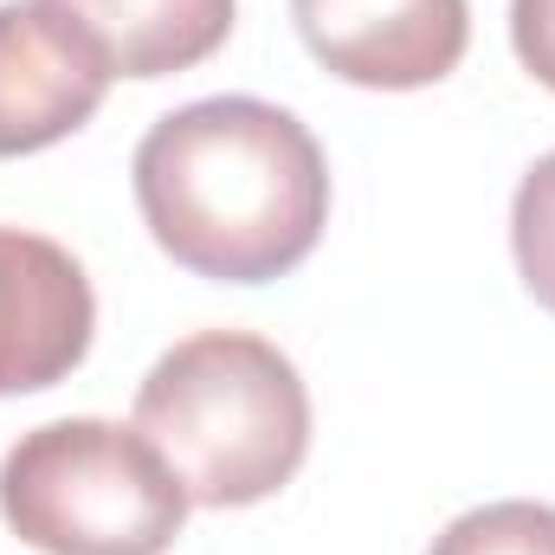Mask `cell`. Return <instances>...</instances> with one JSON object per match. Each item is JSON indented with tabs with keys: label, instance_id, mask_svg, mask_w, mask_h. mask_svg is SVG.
Wrapping results in <instances>:
<instances>
[{
	"label": "cell",
	"instance_id": "cell-1",
	"mask_svg": "<svg viewBox=\"0 0 555 555\" xmlns=\"http://www.w3.org/2000/svg\"><path fill=\"white\" fill-rule=\"evenodd\" d=\"M130 175L149 240L214 284L297 272L330 220L323 149L266 98H201L168 111L137 142Z\"/></svg>",
	"mask_w": 555,
	"mask_h": 555
},
{
	"label": "cell",
	"instance_id": "cell-2",
	"mask_svg": "<svg viewBox=\"0 0 555 555\" xmlns=\"http://www.w3.org/2000/svg\"><path fill=\"white\" fill-rule=\"evenodd\" d=\"M130 426L168 459L188 504L246 511L297 478L310 452V395L278 343L201 330L142 375Z\"/></svg>",
	"mask_w": 555,
	"mask_h": 555
},
{
	"label": "cell",
	"instance_id": "cell-3",
	"mask_svg": "<svg viewBox=\"0 0 555 555\" xmlns=\"http://www.w3.org/2000/svg\"><path fill=\"white\" fill-rule=\"evenodd\" d=\"M188 511L168 459L117 420H52L0 459V517L39 555H168Z\"/></svg>",
	"mask_w": 555,
	"mask_h": 555
},
{
	"label": "cell",
	"instance_id": "cell-4",
	"mask_svg": "<svg viewBox=\"0 0 555 555\" xmlns=\"http://www.w3.org/2000/svg\"><path fill=\"white\" fill-rule=\"evenodd\" d=\"M291 20L310 59L362 91L439 85L472 46V0H291Z\"/></svg>",
	"mask_w": 555,
	"mask_h": 555
},
{
	"label": "cell",
	"instance_id": "cell-5",
	"mask_svg": "<svg viewBox=\"0 0 555 555\" xmlns=\"http://www.w3.org/2000/svg\"><path fill=\"white\" fill-rule=\"evenodd\" d=\"M104 52L52 0H0V155H39L85 130L111 91Z\"/></svg>",
	"mask_w": 555,
	"mask_h": 555
},
{
	"label": "cell",
	"instance_id": "cell-6",
	"mask_svg": "<svg viewBox=\"0 0 555 555\" xmlns=\"http://www.w3.org/2000/svg\"><path fill=\"white\" fill-rule=\"evenodd\" d=\"M98 297L85 266L26 227H0V395H39L91 356Z\"/></svg>",
	"mask_w": 555,
	"mask_h": 555
},
{
	"label": "cell",
	"instance_id": "cell-7",
	"mask_svg": "<svg viewBox=\"0 0 555 555\" xmlns=\"http://www.w3.org/2000/svg\"><path fill=\"white\" fill-rule=\"evenodd\" d=\"M104 52L117 78H168L214 59L233 33V0H52Z\"/></svg>",
	"mask_w": 555,
	"mask_h": 555
},
{
	"label": "cell",
	"instance_id": "cell-8",
	"mask_svg": "<svg viewBox=\"0 0 555 555\" xmlns=\"http://www.w3.org/2000/svg\"><path fill=\"white\" fill-rule=\"evenodd\" d=\"M426 555H555V504L504 498L485 511L452 517Z\"/></svg>",
	"mask_w": 555,
	"mask_h": 555
},
{
	"label": "cell",
	"instance_id": "cell-9",
	"mask_svg": "<svg viewBox=\"0 0 555 555\" xmlns=\"http://www.w3.org/2000/svg\"><path fill=\"white\" fill-rule=\"evenodd\" d=\"M511 253H517V272L530 284V297L543 310H555V155H543L517 181V201H511Z\"/></svg>",
	"mask_w": 555,
	"mask_h": 555
},
{
	"label": "cell",
	"instance_id": "cell-10",
	"mask_svg": "<svg viewBox=\"0 0 555 555\" xmlns=\"http://www.w3.org/2000/svg\"><path fill=\"white\" fill-rule=\"evenodd\" d=\"M511 46L524 72L555 91V0H511Z\"/></svg>",
	"mask_w": 555,
	"mask_h": 555
}]
</instances>
